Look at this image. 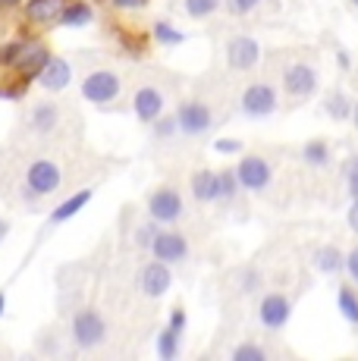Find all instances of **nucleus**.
<instances>
[{"label":"nucleus","instance_id":"1","mask_svg":"<svg viewBox=\"0 0 358 361\" xmlns=\"http://www.w3.org/2000/svg\"><path fill=\"white\" fill-rule=\"evenodd\" d=\"M123 92V82L116 73H110V69H98V73H88L85 82H82V98L98 104V107H107V104H113L120 98Z\"/></svg>","mask_w":358,"mask_h":361},{"label":"nucleus","instance_id":"2","mask_svg":"<svg viewBox=\"0 0 358 361\" xmlns=\"http://www.w3.org/2000/svg\"><path fill=\"white\" fill-rule=\"evenodd\" d=\"M104 317L98 314L94 308H82L79 314L73 317V339L79 349H94V345L104 343Z\"/></svg>","mask_w":358,"mask_h":361},{"label":"nucleus","instance_id":"3","mask_svg":"<svg viewBox=\"0 0 358 361\" xmlns=\"http://www.w3.org/2000/svg\"><path fill=\"white\" fill-rule=\"evenodd\" d=\"M60 189V166L54 161H35L25 173V195L41 198Z\"/></svg>","mask_w":358,"mask_h":361},{"label":"nucleus","instance_id":"4","mask_svg":"<svg viewBox=\"0 0 358 361\" xmlns=\"http://www.w3.org/2000/svg\"><path fill=\"white\" fill-rule=\"evenodd\" d=\"M236 176H239V185H242L245 192H264L273 179V170L261 154H245L236 166Z\"/></svg>","mask_w":358,"mask_h":361},{"label":"nucleus","instance_id":"5","mask_svg":"<svg viewBox=\"0 0 358 361\" xmlns=\"http://www.w3.org/2000/svg\"><path fill=\"white\" fill-rule=\"evenodd\" d=\"M277 110V88L267 85V82H252L242 92V114L252 116V120H261V116H271Z\"/></svg>","mask_w":358,"mask_h":361},{"label":"nucleus","instance_id":"6","mask_svg":"<svg viewBox=\"0 0 358 361\" xmlns=\"http://www.w3.org/2000/svg\"><path fill=\"white\" fill-rule=\"evenodd\" d=\"M148 217L154 220V224H176V220L183 217V195H179L176 189H170V185L151 192Z\"/></svg>","mask_w":358,"mask_h":361},{"label":"nucleus","instance_id":"7","mask_svg":"<svg viewBox=\"0 0 358 361\" xmlns=\"http://www.w3.org/2000/svg\"><path fill=\"white\" fill-rule=\"evenodd\" d=\"M261 60V44L252 38V35H236V38L226 44V63L236 73H249V69L258 66Z\"/></svg>","mask_w":358,"mask_h":361},{"label":"nucleus","instance_id":"8","mask_svg":"<svg viewBox=\"0 0 358 361\" xmlns=\"http://www.w3.org/2000/svg\"><path fill=\"white\" fill-rule=\"evenodd\" d=\"M151 255L163 264H179L189 258V242L176 230H157L154 242H151Z\"/></svg>","mask_w":358,"mask_h":361},{"label":"nucleus","instance_id":"9","mask_svg":"<svg viewBox=\"0 0 358 361\" xmlns=\"http://www.w3.org/2000/svg\"><path fill=\"white\" fill-rule=\"evenodd\" d=\"M283 88L289 98H311L318 92V69L308 66V63H292L286 66L283 73Z\"/></svg>","mask_w":358,"mask_h":361},{"label":"nucleus","instance_id":"10","mask_svg":"<svg viewBox=\"0 0 358 361\" xmlns=\"http://www.w3.org/2000/svg\"><path fill=\"white\" fill-rule=\"evenodd\" d=\"M176 120H179V132L185 135H204L211 126H214V116H211V107L202 101H189L176 110Z\"/></svg>","mask_w":358,"mask_h":361},{"label":"nucleus","instance_id":"11","mask_svg":"<svg viewBox=\"0 0 358 361\" xmlns=\"http://www.w3.org/2000/svg\"><path fill=\"white\" fill-rule=\"evenodd\" d=\"M258 317H261V324H264L267 330L286 327L289 317H292V302H289L286 295H280V293L264 295L261 298V305H258Z\"/></svg>","mask_w":358,"mask_h":361},{"label":"nucleus","instance_id":"12","mask_svg":"<svg viewBox=\"0 0 358 361\" xmlns=\"http://www.w3.org/2000/svg\"><path fill=\"white\" fill-rule=\"evenodd\" d=\"M170 283H173V276H170V264H163V261H157V258L151 261V264H144V270H142V293L148 295V298L167 295Z\"/></svg>","mask_w":358,"mask_h":361},{"label":"nucleus","instance_id":"13","mask_svg":"<svg viewBox=\"0 0 358 361\" xmlns=\"http://www.w3.org/2000/svg\"><path fill=\"white\" fill-rule=\"evenodd\" d=\"M70 82H73V66L63 57H51L44 63V69L38 73V85L44 92H63Z\"/></svg>","mask_w":358,"mask_h":361},{"label":"nucleus","instance_id":"14","mask_svg":"<svg viewBox=\"0 0 358 361\" xmlns=\"http://www.w3.org/2000/svg\"><path fill=\"white\" fill-rule=\"evenodd\" d=\"M51 60V54H47L44 44H38V41H25L23 44V54H19L16 60V69L23 73V79H38V73L44 69V63Z\"/></svg>","mask_w":358,"mask_h":361},{"label":"nucleus","instance_id":"15","mask_svg":"<svg viewBox=\"0 0 358 361\" xmlns=\"http://www.w3.org/2000/svg\"><path fill=\"white\" fill-rule=\"evenodd\" d=\"M132 110L142 123H154L163 114V94L154 85H142L132 98Z\"/></svg>","mask_w":358,"mask_h":361},{"label":"nucleus","instance_id":"16","mask_svg":"<svg viewBox=\"0 0 358 361\" xmlns=\"http://www.w3.org/2000/svg\"><path fill=\"white\" fill-rule=\"evenodd\" d=\"M63 0H29L25 4V19L35 25H51L60 19V13H63Z\"/></svg>","mask_w":358,"mask_h":361},{"label":"nucleus","instance_id":"17","mask_svg":"<svg viewBox=\"0 0 358 361\" xmlns=\"http://www.w3.org/2000/svg\"><path fill=\"white\" fill-rule=\"evenodd\" d=\"M192 195H195V201H202V204H211V201H217L220 195V179L214 170H198L192 173Z\"/></svg>","mask_w":358,"mask_h":361},{"label":"nucleus","instance_id":"18","mask_svg":"<svg viewBox=\"0 0 358 361\" xmlns=\"http://www.w3.org/2000/svg\"><path fill=\"white\" fill-rule=\"evenodd\" d=\"M92 201V189H79L75 195H70L66 201H60L57 207L51 211V224H66V220H73L75 214L82 211V207Z\"/></svg>","mask_w":358,"mask_h":361},{"label":"nucleus","instance_id":"19","mask_svg":"<svg viewBox=\"0 0 358 361\" xmlns=\"http://www.w3.org/2000/svg\"><path fill=\"white\" fill-rule=\"evenodd\" d=\"M314 267L321 270V274H342L346 270V255L340 252L336 245H321L314 248Z\"/></svg>","mask_w":358,"mask_h":361},{"label":"nucleus","instance_id":"20","mask_svg":"<svg viewBox=\"0 0 358 361\" xmlns=\"http://www.w3.org/2000/svg\"><path fill=\"white\" fill-rule=\"evenodd\" d=\"M94 19V10L85 4V0H73V4L63 6V13H60L57 23L70 25V29H82V25H88Z\"/></svg>","mask_w":358,"mask_h":361},{"label":"nucleus","instance_id":"21","mask_svg":"<svg viewBox=\"0 0 358 361\" xmlns=\"http://www.w3.org/2000/svg\"><path fill=\"white\" fill-rule=\"evenodd\" d=\"M323 110H327L330 120L342 123V120H352V104L342 92H330L327 98H323Z\"/></svg>","mask_w":358,"mask_h":361},{"label":"nucleus","instance_id":"22","mask_svg":"<svg viewBox=\"0 0 358 361\" xmlns=\"http://www.w3.org/2000/svg\"><path fill=\"white\" fill-rule=\"evenodd\" d=\"M302 161H305L308 166H327L330 164V145L323 142V138L305 142V148H302Z\"/></svg>","mask_w":358,"mask_h":361},{"label":"nucleus","instance_id":"23","mask_svg":"<svg viewBox=\"0 0 358 361\" xmlns=\"http://www.w3.org/2000/svg\"><path fill=\"white\" fill-rule=\"evenodd\" d=\"M179 336H183V333L173 330V327H163L157 333V355L163 361H173L179 355Z\"/></svg>","mask_w":358,"mask_h":361},{"label":"nucleus","instance_id":"24","mask_svg":"<svg viewBox=\"0 0 358 361\" xmlns=\"http://www.w3.org/2000/svg\"><path fill=\"white\" fill-rule=\"evenodd\" d=\"M54 126H57V107H54V104H38V107L32 110V129L47 135Z\"/></svg>","mask_w":358,"mask_h":361},{"label":"nucleus","instance_id":"25","mask_svg":"<svg viewBox=\"0 0 358 361\" xmlns=\"http://www.w3.org/2000/svg\"><path fill=\"white\" fill-rule=\"evenodd\" d=\"M336 308L342 311V317H346L349 324H355L358 327V295H355V289L342 286L340 293H336Z\"/></svg>","mask_w":358,"mask_h":361},{"label":"nucleus","instance_id":"26","mask_svg":"<svg viewBox=\"0 0 358 361\" xmlns=\"http://www.w3.org/2000/svg\"><path fill=\"white\" fill-rule=\"evenodd\" d=\"M151 38L157 41V44H167V47H173V44H183L185 41V35L176 29V25H170V23H154V29H151Z\"/></svg>","mask_w":358,"mask_h":361},{"label":"nucleus","instance_id":"27","mask_svg":"<svg viewBox=\"0 0 358 361\" xmlns=\"http://www.w3.org/2000/svg\"><path fill=\"white\" fill-rule=\"evenodd\" d=\"M217 179H220V195H217V201H233V198H236V192L242 189V185H239L236 170H223V173H217Z\"/></svg>","mask_w":358,"mask_h":361},{"label":"nucleus","instance_id":"28","mask_svg":"<svg viewBox=\"0 0 358 361\" xmlns=\"http://www.w3.org/2000/svg\"><path fill=\"white\" fill-rule=\"evenodd\" d=\"M233 361H267V349L258 343H242L233 349Z\"/></svg>","mask_w":358,"mask_h":361},{"label":"nucleus","instance_id":"29","mask_svg":"<svg viewBox=\"0 0 358 361\" xmlns=\"http://www.w3.org/2000/svg\"><path fill=\"white\" fill-rule=\"evenodd\" d=\"M217 10H220V0H185V13L192 19H208Z\"/></svg>","mask_w":358,"mask_h":361},{"label":"nucleus","instance_id":"30","mask_svg":"<svg viewBox=\"0 0 358 361\" xmlns=\"http://www.w3.org/2000/svg\"><path fill=\"white\" fill-rule=\"evenodd\" d=\"M151 126H154V135H157V138H173L176 132H179V120H176V116L161 114L154 123H151Z\"/></svg>","mask_w":358,"mask_h":361},{"label":"nucleus","instance_id":"31","mask_svg":"<svg viewBox=\"0 0 358 361\" xmlns=\"http://www.w3.org/2000/svg\"><path fill=\"white\" fill-rule=\"evenodd\" d=\"M23 44L25 41H10V44L0 47V66H16L19 54H23Z\"/></svg>","mask_w":358,"mask_h":361},{"label":"nucleus","instance_id":"32","mask_svg":"<svg viewBox=\"0 0 358 361\" xmlns=\"http://www.w3.org/2000/svg\"><path fill=\"white\" fill-rule=\"evenodd\" d=\"M346 185H349V195L358 198V157L346 161Z\"/></svg>","mask_w":358,"mask_h":361},{"label":"nucleus","instance_id":"33","mask_svg":"<svg viewBox=\"0 0 358 361\" xmlns=\"http://www.w3.org/2000/svg\"><path fill=\"white\" fill-rule=\"evenodd\" d=\"M23 94H25V79L10 82V85H0V98L4 101H19Z\"/></svg>","mask_w":358,"mask_h":361},{"label":"nucleus","instance_id":"34","mask_svg":"<svg viewBox=\"0 0 358 361\" xmlns=\"http://www.w3.org/2000/svg\"><path fill=\"white\" fill-rule=\"evenodd\" d=\"M214 151L217 154H239V151H242V142H239V138H217Z\"/></svg>","mask_w":358,"mask_h":361},{"label":"nucleus","instance_id":"35","mask_svg":"<svg viewBox=\"0 0 358 361\" xmlns=\"http://www.w3.org/2000/svg\"><path fill=\"white\" fill-rule=\"evenodd\" d=\"M258 4L261 0H230V13L233 16H245V13H252Z\"/></svg>","mask_w":358,"mask_h":361},{"label":"nucleus","instance_id":"36","mask_svg":"<svg viewBox=\"0 0 358 361\" xmlns=\"http://www.w3.org/2000/svg\"><path fill=\"white\" fill-rule=\"evenodd\" d=\"M346 274H349V280H352L355 286H358V245L346 255Z\"/></svg>","mask_w":358,"mask_h":361},{"label":"nucleus","instance_id":"37","mask_svg":"<svg viewBox=\"0 0 358 361\" xmlns=\"http://www.w3.org/2000/svg\"><path fill=\"white\" fill-rule=\"evenodd\" d=\"M154 235H157L154 226H139V233H135V242H139L142 248H151V242H154Z\"/></svg>","mask_w":358,"mask_h":361},{"label":"nucleus","instance_id":"38","mask_svg":"<svg viewBox=\"0 0 358 361\" xmlns=\"http://www.w3.org/2000/svg\"><path fill=\"white\" fill-rule=\"evenodd\" d=\"M167 327H173V330H179V333L185 330V311H183V308H173V311H170Z\"/></svg>","mask_w":358,"mask_h":361},{"label":"nucleus","instance_id":"39","mask_svg":"<svg viewBox=\"0 0 358 361\" xmlns=\"http://www.w3.org/2000/svg\"><path fill=\"white\" fill-rule=\"evenodd\" d=\"M110 4L116 10H142V6H148V0H110Z\"/></svg>","mask_w":358,"mask_h":361},{"label":"nucleus","instance_id":"40","mask_svg":"<svg viewBox=\"0 0 358 361\" xmlns=\"http://www.w3.org/2000/svg\"><path fill=\"white\" fill-rule=\"evenodd\" d=\"M346 220H349V230L358 233V198H352V207H349Z\"/></svg>","mask_w":358,"mask_h":361},{"label":"nucleus","instance_id":"41","mask_svg":"<svg viewBox=\"0 0 358 361\" xmlns=\"http://www.w3.org/2000/svg\"><path fill=\"white\" fill-rule=\"evenodd\" d=\"M340 66H342V69L352 66V63H349V54H346V51H340Z\"/></svg>","mask_w":358,"mask_h":361},{"label":"nucleus","instance_id":"42","mask_svg":"<svg viewBox=\"0 0 358 361\" xmlns=\"http://www.w3.org/2000/svg\"><path fill=\"white\" fill-rule=\"evenodd\" d=\"M6 230H10V224H6V220H0V242H4V235H6Z\"/></svg>","mask_w":358,"mask_h":361},{"label":"nucleus","instance_id":"43","mask_svg":"<svg viewBox=\"0 0 358 361\" xmlns=\"http://www.w3.org/2000/svg\"><path fill=\"white\" fill-rule=\"evenodd\" d=\"M16 4H23V0H0V6H16Z\"/></svg>","mask_w":358,"mask_h":361},{"label":"nucleus","instance_id":"44","mask_svg":"<svg viewBox=\"0 0 358 361\" xmlns=\"http://www.w3.org/2000/svg\"><path fill=\"white\" fill-rule=\"evenodd\" d=\"M352 123H355V129H358V104H352Z\"/></svg>","mask_w":358,"mask_h":361},{"label":"nucleus","instance_id":"45","mask_svg":"<svg viewBox=\"0 0 358 361\" xmlns=\"http://www.w3.org/2000/svg\"><path fill=\"white\" fill-rule=\"evenodd\" d=\"M4 308H6V295L0 293V314H4Z\"/></svg>","mask_w":358,"mask_h":361},{"label":"nucleus","instance_id":"46","mask_svg":"<svg viewBox=\"0 0 358 361\" xmlns=\"http://www.w3.org/2000/svg\"><path fill=\"white\" fill-rule=\"evenodd\" d=\"M352 6H355V10H358V0H352Z\"/></svg>","mask_w":358,"mask_h":361}]
</instances>
